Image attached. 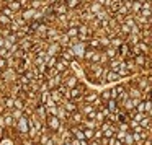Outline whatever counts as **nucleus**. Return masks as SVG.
<instances>
[{
  "instance_id": "f257e3e1",
  "label": "nucleus",
  "mask_w": 152,
  "mask_h": 145,
  "mask_svg": "<svg viewBox=\"0 0 152 145\" xmlns=\"http://www.w3.org/2000/svg\"><path fill=\"white\" fill-rule=\"evenodd\" d=\"M17 127H18V132H20L23 137H28V132H30V117L21 116L17 121Z\"/></svg>"
},
{
  "instance_id": "f03ea898",
  "label": "nucleus",
  "mask_w": 152,
  "mask_h": 145,
  "mask_svg": "<svg viewBox=\"0 0 152 145\" xmlns=\"http://www.w3.org/2000/svg\"><path fill=\"white\" fill-rule=\"evenodd\" d=\"M46 125H48V129H49V132H59V129L62 127V125H61V119L57 117V116H49V117L46 119Z\"/></svg>"
},
{
  "instance_id": "7ed1b4c3",
  "label": "nucleus",
  "mask_w": 152,
  "mask_h": 145,
  "mask_svg": "<svg viewBox=\"0 0 152 145\" xmlns=\"http://www.w3.org/2000/svg\"><path fill=\"white\" fill-rule=\"evenodd\" d=\"M53 7V13L56 15V17H59V15H67L69 13V7H67V4L64 2V0H61L59 4H54V5H51Z\"/></svg>"
},
{
  "instance_id": "20e7f679",
  "label": "nucleus",
  "mask_w": 152,
  "mask_h": 145,
  "mask_svg": "<svg viewBox=\"0 0 152 145\" xmlns=\"http://www.w3.org/2000/svg\"><path fill=\"white\" fill-rule=\"evenodd\" d=\"M46 52H48V56H56V57H59L61 52H62V46H61L59 43H49Z\"/></svg>"
},
{
  "instance_id": "39448f33",
  "label": "nucleus",
  "mask_w": 152,
  "mask_h": 145,
  "mask_svg": "<svg viewBox=\"0 0 152 145\" xmlns=\"http://www.w3.org/2000/svg\"><path fill=\"white\" fill-rule=\"evenodd\" d=\"M69 69H70V62H69V60L59 57V60H57V64H56V70H57V72H59V73H66Z\"/></svg>"
},
{
  "instance_id": "423d86ee",
  "label": "nucleus",
  "mask_w": 152,
  "mask_h": 145,
  "mask_svg": "<svg viewBox=\"0 0 152 145\" xmlns=\"http://www.w3.org/2000/svg\"><path fill=\"white\" fill-rule=\"evenodd\" d=\"M59 57H62V59H66V60H69L70 64L75 60V52H74V49L72 47H64L62 49V52H61V56Z\"/></svg>"
},
{
  "instance_id": "0eeeda50",
  "label": "nucleus",
  "mask_w": 152,
  "mask_h": 145,
  "mask_svg": "<svg viewBox=\"0 0 152 145\" xmlns=\"http://www.w3.org/2000/svg\"><path fill=\"white\" fill-rule=\"evenodd\" d=\"M98 98H100V95H98L96 91H87L85 95H83V98H82V103H88V104H93V103H95Z\"/></svg>"
},
{
  "instance_id": "6e6552de",
  "label": "nucleus",
  "mask_w": 152,
  "mask_h": 145,
  "mask_svg": "<svg viewBox=\"0 0 152 145\" xmlns=\"http://www.w3.org/2000/svg\"><path fill=\"white\" fill-rule=\"evenodd\" d=\"M20 15H21V18H23V20L26 21V23H31V21L34 20V15H36V10H34V8H26V10H23Z\"/></svg>"
},
{
  "instance_id": "1a4fd4ad",
  "label": "nucleus",
  "mask_w": 152,
  "mask_h": 145,
  "mask_svg": "<svg viewBox=\"0 0 152 145\" xmlns=\"http://www.w3.org/2000/svg\"><path fill=\"white\" fill-rule=\"evenodd\" d=\"M79 111H80V112H82V114L87 117V116L92 114L93 111H96V109H95V106H93V104H88V103H82V106L79 108Z\"/></svg>"
},
{
  "instance_id": "9d476101",
  "label": "nucleus",
  "mask_w": 152,
  "mask_h": 145,
  "mask_svg": "<svg viewBox=\"0 0 152 145\" xmlns=\"http://www.w3.org/2000/svg\"><path fill=\"white\" fill-rule=\"evenodd\" d=\"M62 106H64V108H66L67 111L70 112V114H72V112H75V111H79V104H77L75 101H72V99H66Z\"/></svg>"
},
{
  "instance_id": "9b49d317",
  "label": "nucleus",
  "mask_w": 152,
  "mask_h": 145,
  "mask_svg": "<svg viewBox=\"0 0 152 145\" xmlns=\"http://www.w3.org/2000/svg\"><path fill=\"white\" fill-rule=\"evenodd\" d=\"M34 112H36L38 116H39L41 119H43V121H46L48 117H49V116H48V111H46V104H38L36 106V109H34Z\"/></svg>"
},
{
  "instance_id": "f8f14e48",
  "label": "nucleus",
  "mask_w": 152,
  "mask_h": 145,
  "mask_svg": "<svg viewBox=\"0 0 152 145\" xmlns=\"http://www.w3.org/2000/svg\"><path fill=\"white\" fill-rule=\"evenodd\" d=\"M51 98H53L57 104H64V101H66V99H64V96H62V93H61L57 88L56 90H51Z\"/></svg>"
},
{
  "instance_id": "ddd939ff",
  "label": "nucleus",
  "mask_w": 152,
  "mask_h": 145,
  "mask_svg": "<svg viewBox=\"0 0 152 145\" xmlns=\"http://www.w3.org/2000/svg\"><path fill=\"white\" fill-rule=\"evenodd\" d=\"M87 8H88L90 12H92L93 15H96V13H100V12L103 10V7L102 5L98 4V2H96V0H92V2H90L88 5H87Z\"/></svg>"
},
{
  "instance_id": "4468645a",
  "label": "nucleus",
  "mask_w": 152,
  "mask_h": 145,
  "mask_svg": "<svg viewBox=\"0 0 152 145\" xmlns=\"http://www.w3.org/2000/svg\"><path fill=\"white\" fill-rule=\"evenodd\" d=\"M57 117H59L61 121H67V119H70V112L67 111L62 104H61L59 109H57Z\"/></svg>"
},
{
  "instance_id": "2eb2a0df",
  "label": "nucleus",
  "mask_w": 152,
  "mask_h": 145,
  "mask_svg": "<svg viewBox=\"0 0 152 145\" xmlns=\"http://www.w3.org/2000/svg\"><path fill=\"white\" fill-rule=\"evenodd\" d=\"M105 54H106V57H108L110 60H111V59H116V57L119 56V49L110 46V47H106V49H105Z\"/></svg>"
},
{
  "instance_id": "dca6fc26",
  "label": "nucleus",
  "mask_w": 152,
  "mask_h": 145,
  "mask_svg": "<svg viewBox=\"0 0 152 145\" xmlns=\"http://www.w3.org/2000/svg\"><path fill=\"white\" fill-rule=\"evenodd\" d=\"M0 13L7 15V17H8V18H12V20H15V18H17V13H15V12L12 10L10 7H7V5H4V7H2V10H0Z\"/></svg>"
},
{
  "instance_id": "f3484780",
  "label": "nucleus",
  "mask_w": 152,
  "mask_h": 145,
  "mask_svg": "<svg viewBox=\"0 0 152 145\" xmlns=\"http://www.w3.org/2000/svg\"><path fill=\"white\" fill-rule=\"evenodd\" d=\"M12 23H13V20H12V18H8L7 15H4V13H0V26L8 28Z\"/></svg>"
},
{
  "instance_id": "a211bd4d",
  "label": "nucleus",
  "mask_w": 152,
  "mask_h": 145,
  "mask_svg": "<svg viewBox=\"0 0 152 145\" xmlns=\"http://www.w3.org/2000/svg\"><path fill=\"white\" fill-rule=\"evenodd\" d=\"M64 33H66L70 39H75V38H79V26H77V28H67Z\"/></svg>"
},
{
  "instance_id": "6ab92c4d",
  "label": "nucleus",
  "mask_w": 152,
  "mask_h": 145,
  "mask_svg": "<svg viewBox=\"0 0 152 145\" xmlns=\"http://www.w3.org/2000/svg\"><path fill=\"white\" fill-rule=\"evenodd\" d=\"M4 104H5V108H7V109H10V111H12V109L15 108V98H13V96H7V98L4 99Z\"/></svg>"
},
{
  "instance_id": "aec40b11",
  "label": "nucleus",
  "mask_w": 152,
  "mask_h": 145,
  "mask_svg": "<svg viewBox=\"0 0 152 145\" xmlns=\"http://www.w3.org/2000/svg\"><path fill=\"white\" fill-rule=\"evenodd\" d=\"M141 10H142V4H141V2H134V0H132L131 13H132V15H139V13H141Z\"/></svg>"
},
{
  "instance_id": "412c9836",
  "label": "nucleus",
  "mask_w": 152,
  "mask_h": 145,
  "mask_svg": "<svg viewBox=\"0 0 152 145\" xmlns=\"http://www.w3.org/2000/svg\"><path fill=\"white\" fill-rule=\"evenodd\" d=\"M124 145H134L136 142H134V135H132V130H129L128 134H126V137H124Z\"/></svg>"
},
{
  "instance_id": "4be33fe9",
  "label": "nucleus",
  "mask_w": 152,
  "mask_h": 145,
  "mask_svg": "<svg viewBox=\"0 0 152 145\" xmlns=\"http://www.w3.org/2000/svg\"><path fill=\"white\" fill-rule=\"evenodd\" d=\"M100 98L103 99V103L110 101V99H111V88H110V90H103V91L100 93Z\"/></svg>"
},
{
  "instance_id": "5701e85b",
  "label": "nucleus",
  "mask_w": 152,
  "mask_h": 145,
  "mask_svg": "<svg viewBox=\"0 0 152 145\" xmlns=\"http://www.w3.org/2000/svg\"><path fill=\"white\" fill-rule=\"evenodd\" d=\"M25 108H26V106H25L23 98H15V108L13 109H20V111H23Z\"/></svg>"
},
{
  "instance_id": "b1692460",
  "label": "nucleus",
  "mask_w": 152,
  "mask_h": 145,
  "mask_svg": "<svg viewBox=\"0 0 152 145\" xmlns=\"http://www.w3.org/2000/svg\"><path fill=\"white\" fill-rule=\"evenodd\" d=\"M0 57H4V59H12L13 54H12L7 47H2V49H0Z\"/></svg>"
},
{
  "instance_id": "393cba45",
  "label": "nucleus",
  "mask_w": 152,
  "mask_h": 145,
  "mask_svg": "<svg viewBox=\"0 0 152 145\" xmlns=\"http://www.w3.org/2000/svg\"><path fill=\"white\" fill-rule=\"evenodd\" d=\"M95 130H96V129H83V132H85V138H87V140H92V138L95 137Z\"/></svg>"
},
{
  "instance_id": "a878e982",
  "label": "nucleus",
  "mask_w": 152,
  "mask_h": 145,
  "mask_svg": "<svg viewBox=\"0 0 152 145\" xmlns=\"http://www.w3.org/2000/svg\"><path fill=\"white\" fill-rule=\"evenodd\" d=\"M8 65H10V62H8V59H4V57H0V70L4 72V70L8 69Z\"/></svg>"
},
{
  "instance_id": "bb28decb",
  "label": "nucleus",
  "mask_w": 152,
  "mask_h": 145,
  "mask_svg": "<svg viewBox=\"0 0 152 145\" xmlns=\"http://www.w3.org/2000/svg\"><path fill=\"white\" fill-rule=\"evenodd\" d=\"M4 117H5V124H7L8 127H12V125H13V122H15V117L12 114H5Z\"/></svg>"
},
{
  "instance_id": "cd10ccee",
  "label": "nucleus",
  "mask_w": 152,
  "mask_h": 145,
  "mask_svg": "<svg viewBox=\"0 0 152 145\" xmlns=\"http://www.w3.org/2000/svg\"><path fill=\"white\" fill-rule=\"evenodd\" d=\"M126 134H128V132H126V130H119V129H118V132H116V135H115V137L118 138V140H124Z\"/></svg>"
},
{
  "instance_id": "c85d7f7f",
  "label": "nucleus",
  "mask_w": 152,
  "mask_h": 145,
  "mask_svg": "<svg viewBox=\"0 0 152 145\" xmlns=\"http://www.w3.org/2000/svg\"><path fill=\"white\" fill-rule=\"evenodd\" d=\"M23 145H33V138H30V137H25V140H23Z\"/></svg>"
},
{
  "instance_id": "c756f323",
  "label": "nucleus",
  "mask_w": 152,
  "mask_h": 145,
  "mask_svg": "<svg viewBox=\"0 0 152 145\" xmlns=\"http://www.w3.org/2000/svg\"><path fill=\"white\" fill-rule=\"evenodd\" d=\"M88 145H102V142L96 140V138H92V140L88 142Z\"/></svg>"
},
{
  "instance_id": "7c9ffc66",
  "label": "nucleus",
  "mask_w": 152,
  "mask_h": 145,
  "mask_svg": "<svg viewBox=\"0 0 152 145\" xmlns=\"http://www.w3.org/2000/svg\"><path fill=\"white\" fill-rule=\"evenodd\" d=\"M4 125H7V124H5V117L0 114V127H4Z\"/></svg>"
},
{
  "instance_id": "2f4dec72",
  "label": "nucleus",
  "mask_w": 152,
  "mask_h": 145,
  "mask_svg": "<svg viewBox=\"0 0 152 145\" xmlns=\"http://www.w3.org/2000/svg\"><path fill=\"white\" fill-rule=\"evenodd\" d=\"M2 47H5V38L4 36H0V49Z\"/></svg>"
},
{
  "instance_id": "473e14b6",
  "label": "nucleus",
  "mask_w": 152,
  "mask_h": 145,
  "mask_svg": "<svg viewBox=\"0 0 152 145\" xmlns=\"http://www.w3.org/2000/svg\"><path fill=\"white\" fill-rule=\"evenodd\" d=\"M0 2H2V0H0ZM2 7H4V5H2V4H0V10H2Z\"/></svg>"
},
{
  "instance_id": "72a5a7b5",
  "label": "nucleus",
  "mask_w": 152,
  "mask_h": 145,
  "mask_svg": "<svg viewBox=\"0 0 152 145\" xmlns=\"http://www.w3.org/2000/svg\"><path fill=\"white\" fill-rule=\"evenodd\" d=\"M64 2H66V4H67V2H70V0H64Z\"/></svg>"
}]
</instances>
